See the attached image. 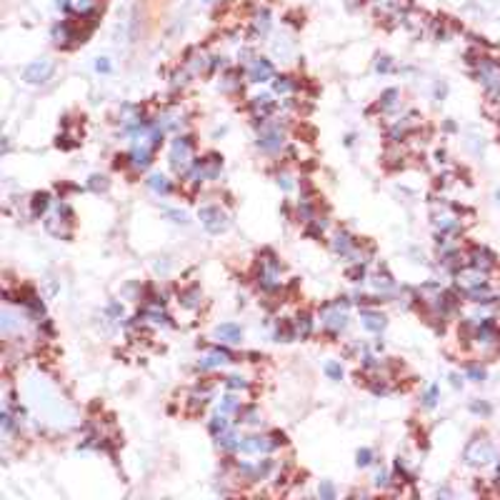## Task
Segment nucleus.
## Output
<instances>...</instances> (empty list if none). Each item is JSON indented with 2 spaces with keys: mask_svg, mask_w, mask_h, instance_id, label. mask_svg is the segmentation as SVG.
<instances>
[{
  "mask_svg": "<svg viewBox=\"0 0 500 500\" xmlns=\"http://www.w3.org/2000/svg\"><path fill=\"white\" fill-rule=\"evenodd\" d=\"M148 185L155 190V193H168L170 190V185H168V180H165L163 175H153L150 180H148Z\"/></svg>",
  "mask_w": 500,
  "mask_h": 500,
  "instance_id": "obj_16",
  "label": "nucleus"
},
{
  "mask_svg": "<svg viewBox=\"0 0 500 500\" xmlns=\"http://www.w3.org/2000/svg\"><path fill=\"white\" fill-rule=\"evenodd\" d=\"M258 145L263 150H280L283 145V133L278 128H265L260 135H258Z\"/></svg>",
  "mask_w": 500,
  "mask_h": 500,
  "instance_id": "obj_9",
  "label": "nucleus"
},
{
  "mask_svg": "<svg viewBox=\"0 0 500 500\" xmlns=\"http://www.w3.org/2000/svg\"><path fill=\"white\" fill-rule=\"evenodd\" d=\"M395 98H398V90H388L383 95V108H393L395 105Z\"/></svg>",
  "mask_w": 500,
  "mask_h": 500,
  "instance_id": "obj_27",
  "label": "nucleus"
},
{
  "mask_svg": "<svg viewBox=\"0 0 500 500\" xmlns=\"http://www.w3.org/2000/svg\"><path fill=\"white\" fill-rule=\"evenodd\" d=\"M273 88H275V93H290L293 90V80L290 78H275Z\"/></svg>",
  "mask_w": 500,
  "mask_h": 500,
  "instance_id": "obj_19",
  "label": "nucleus"
},
{
  "mask_svg": "<svg viewBox=\"0 0 500 500\" xmlns=\"http://www.w3.org/2000/svg\"><path fill=\"white\" fill-rule=\"evenodd\" d=\"M228 385H230V388H245V380L233 375V378H228Z\"/></svg>",
  "mask_w": 500,
  "mask_h": 500,
  "instance_id": "obj_31",
  "label": "nucleus"
},
{
  "mask_svg": "<svg viewBox=\"0 0 500 500\" xmlns=\"http://www.w3.org/2000/svg\"><path fill=\"white\" fill-rule=\"evenodd\" d=\"M323 325L330 328V330H335V333L348 325V315H345V310H340V303H335V305H330V308L323 310Z\"/></svg>",
  "mask_w": 500,
  "mask_h": 500,
  "instance_id": "obj_5",
  "label": "nucleus"
},
{
  "mask_svg": "<svg viewBox=\"0 0 500 500\" xmlns=\"http://www.w3.org/2000/svg\"><path fill=\"white\" fill-rule=\"evenodd\" d=\"M470 408H473V413H483V415H488V413H490V408H488V405H483V403H473Z\"/></svg>",
  "mask_w": 500,
  "mask_h": 500,
  "instance_id": "obj_32",
  "label": "nucleus"
},
{
  "mask_svg": "<svg viewBox=\"0 0 500 500\" xmlns=\"http://www.w3.org/2000/svg\"><path fill=\"white\" fill-rule=\"evenodd\" d=\"M320 495H323V498H333V485H330V483H323V485H320Z\"/></svg>",
  "mask_w": 500,
  "mask_h": 500,
  "instance_id": "obj_33",
  "label": "nucleus"
},
{
  "mask_svg": "<svg viewBox=\"0 0 500 500\" xmlns=\"http://www.w3.org/2000/svg\"><path fill=\"white\" fill-rule=\"evenodd\" d=\"M248 75H250V80H255V83H265V80L273 78V65H270L265 58H255L253 65H250V70H248Z\"/></svg>",
  "mask_w": 500,
  "mask_h": 500,
  "instance_id": "obj_8",
  "label": "nucleus"
},
{
  "mask_svg": "<svg viewBox=\"0 0 500 500\" xmlns=\"http://www.w3.org/2000/svg\"><path fill=\"white\" fill-rule=\"evenodd\" d=\"M150 155H153V145H145V143L135 145L133 148V165L135 168H145L150 163Z\"/></svg>",
  "mask_w": 500,
  "mask_h": 500,
  "instance_id": "obj_12",
  "label": "nucleus"
},
{
  "mask_svg": "<svg viewBox=\"0 0 500 500\" xmlns=\"http://www.w3.org/2000/svg\"><path fill=\"white\" fill-rule=\"evenodd\" d=\"M233 408H235V398H233V395H228V398H225V403H223V408H220V413H230Z\"/></svg>",
  "mask_w": 500,
  "mask_h": 500,
  "instance_id": "obj_30",
  "label": "nucleus"
},
{
  "mask_svg": "<svg viewBox=\"0 0 500 500\" xmlns=\"http://www.w3.org/2000/svg\"><path fill=\"white\" fill-rule=\"evenodd\" d=\"M360 318H363V325H365L368 330H373V333H380V330L385 328V318H383V315H378V313L363 310V313H360Z\"/></svg>",
  "mask_w": 500,
  "mask_h": 500,
  "instance_id": "obj_13",
  "label": "nucleus"
},
{
  "mask_svg": "<svg viewBox=\"0 0 500 500\" xmlns=\"http://www.w3.org/2000/svg\"><path fill=\"white\" fill-rule=\"evenodd\" d=\"M53 60H38L33 65L25 68V80L28 83H45L50 75H53Z\"/></svg>",
  "mask_w": 500,
  "mask_h": 500,
  "instance_id": "obj_6",
  "label": "nucleus"
},
{
  "mask_svg": "<svg viewBox=\"0 0 500 500\" xmlns=\"http://www.w3.org/2000/svg\"><path fill=\"white\" fill-rule=\"evenodd\" d=\"M278 443H283V435H275V440H270V438H245V443H240L238 448L243 453H268Z\"/></svg>",
  "mask_w": 500,
  "mask_h": 500,
  "instance_id": "obj_7",
  "label": "nucleus"
},
{
  "mask_svg": "<svg viewBox=\"0 0 500 500\" xmlns=\"http://www.w3.org/2000/svg\"><path fill=\"white\" fill-rule=\"evenodd\" d=\"M200 220L210 233H223L228 228V218L220 213V208H200Z\"/></svg>",
  "mask_w": 500,
  "mask_h": 500,
  "instance_id": "obj_3",
  "label": "nucleus"
},
{
  "mask_svg": "<svg viewBox=\"0 0 500 500\" xmlns=\"http://www.w3.org/2000/svg\"><path fill=\"white\" fill-rule=\"evenodd\" d=\"M298 333H300V338H305V335H310V328H313V323H310V318L308 315H303V318H298Z\"/></svg>",
  "mask_w": 500,
  "mask_h": 500,
  "instance_id": "obj_21",
  "label": "nucleus"
},
{
  "mask_svg": "<svg viewBox=\"0 0 500 500\" xmlns=\"http://www.w3.org/2000/svg\"><path fill=\"white\" fill-rule=\"evenodd\" d=\"M438 403V385H430L425 393V408H433Z\"/></svg>",
  "mask_w": 500,
  "mask_h": 500,
  "instance_id": "obj_26",
  "label": "nucleus"
},
{
  "mask_svg": "<svg viewBox=\"0 0 500 500\" xmlns=\"http://www.w3.org/2000/svg\"><path fill=\"white\" fill-rule=\"evenodd\" d=\"M270 15H268V10H263L260 15H258V20H255V28H258V33H265L268 30V25H270V20H268Z\"/></svg>",
  "mask_w": 500,
  "mask_h": 500,
  "instance_id": "obj_25",
  "label": "nucleus"
},
{
  "mask_svg": "<svg viewBox=\"0 0 500 500\" xmlns=\"http://www.w3.org/2000/svg\"><path fill=\"white\" fill-rule=\"evenodd\" d=\"M333 245H335V250H338L340 255H350L355 243L350 240V235H348V233H338V238H335V243H333Z\"/></svg>",
  "mask_w": 500,
  "mask_h": 500,
  "instance_id": "obj_15",
  "label": "nucleus"
},
{
  "mask_svg": "<svg viewBox=\"0 0 500 500\" xmlns=\"http://www.w3.org/2000/svg\"><path fill=\"white\" fill-rule=\"evenodd\" d=\"M95 68H98V70H100V73H108V70H110V65H108V60H105V58H100V60H98V65H95Z\"/></svg>",
  "mask_w": 500,
  "mask_h": 500,
  "instance_id": "obj_34",
  "label": "nucleus"
},
{
  "mask_svg": "<svg viewBox=\"0 0 500 500\" xmlns=\"http://www.w3.org/2000/svg\"><path fill=\"white\" fill-rule=\"evenodd\" d=\"M48 200H50V198H48L45 193H38V195L33 198V213H35V215H40V213L48 208Z\"/></svg>",
  "mask_w": 500,
  "mask_h": 500,
  "instance_id": "obj_17",
  "label": "nucleus"
},
{
  "mask_svg": "<svg viewBox=\"0 0 500 500\" xmlns=\"http://www.w3.org/2000/svg\"><path fill=\"white\" fill-rule=\"evenodd\" d=\"M370 463H373V450H370V448H360V450H358V465L365 468V465H370Z\"/></svg>",
  "mask_w": 500,
  "mask_h": 500,
  "instance_id": "obj_23",
  "label": "nucleus"
},
{
  "mask_svg": "<svg viewBox=\"0 0 500 500\" xmlns=\"http://www.w3.org/2000/svg\"><path fill=\"white\" fill-rule=\"evenodd\" d=\"M218 335H220V338H225V340H230V343H235V340H240L243 330H240L238 325H233V323H225V325H220V328H218Z\"/></svg>",
  "mask_w": 500,
  "mask_h": 500,
  "instance_id": "obj_14",
  "label": "nucleus"
},
{
  "mask_svg": "<svg viewBox=\"0 0 500 500\" xmlns=\"http://www.w3.org/2000/svg\"><path fill=\"white\" fill-rule=\"evenodd\" d=\"M325 373H328L333 380H340V378H343V368H340L338 363H328V365H325Z\"/></svg>",
  "mask_w": 500,
  "mask_h": 500,
  "instance_id": "obj_24",
  "label": "nucleus"
},
{
  "mask_svg": "<svg viewBox=\"0 0 500 500\" xmlns=\"http://www.w3.org/2000/svg\"><path fill=\"white\" fill-rule=\"evenodd\" d=\"M53 38L58 40V43H68V38H70V28L63 23V25H55L53 28Z\"/></svg>",
  "mask_w": 500,
  "mask_h": 500,
  "instance_id": "obj_18",
  "label": "nucleus"
},
{
  "mask_svg": "<svg viewBox=\"0 0 500 500\" xmlns=\"http://www.w3.org/2000/svg\"><path fill=\"white\" fill-rule=\"evenodd\" d=\"M468 375H470L473 380H483V378H485V370L478 368V365H470V368H468Z\"/></svg>",
  "mask_w": 500,
  "mask_h": 500,
  "instance_id": "obj_28",
  "label": "nucleus"
},
{
  "mask_svg": "<svg viewBox=\"0 0 500 500\" xmlns=\"http://www.w3.org/2000/svg\"><path fill=\"white\" fill-rule=\"evenodd\" d=\"M465 460L470 465H485L488 460H493V445L488 440H473L465 448Z\"/></svg>",
  "mask_w": 500,
  "mask_h": 500,
  "instance_id": "obj_2",
  "label": "nucleus"
},
{
  "mask_svg": "<svg viewBox=\"0 0 500 500\" xmlns=\"http://www.w3.org/2000/svg\"><path fill=\"white\" fill-rule=\"evenodd\" d=\"M183 298H185V305H188V308H195V305H198V303H200V300H198V293H195V290H190V293H185V295H183Z\"/></svg>",
  "mask_w": 500,
  "mask_h": 500,
  "instance_id": "obj_29",
  "label": "nucleus"
},
{
  "mask_svg": "<svg viewBox=\"0 0 500 500\" xmlns=\"http://www.w3.org/2000/svg\"><path fill=\"white\" fill-rule=\"evenodd\" d=\"M95 5H98V0H58V8H68V10H73L78 15H85V13L95 10Z\"/></svg>",
  "mask_w": 500,
  "mask_h": 500,
  "instance_id": "obj_10",
  "label": "nucleus"
},
{
  "mask_svg": "<svg viewBox=\"0 0 500 500\" xmlns=\"http://www.w3.org/2000/svg\"><path fill=\"white\" fill-rule=\"evenodd\" d=\"M255 110H258V113H263V115H265V113H270V110H273V100H270L268 95H263V98H255Z\"/></svg>",
  "mask_w": 500,
  "mask_h": 500,
  "instance_id": "obj_20",
  "label": "nucleus"
},
{
  "mask_svg": "<svg viewBox=\"0 0 500 500\" xmlns=\"http://www.w3.org/2000/svg\"><path fill=\"white\" fill-rule=\"evenodd\" d=\"M190 150H193V143H190V138H178L175 143H173V153H170V160H173V168L175 170H188V165H190Z\"/></svg>",
  "mask_w": 500,
  "mask_h": 500,
  "instance_id": "obj_1",
  "label": "nucleus"
},
{
  "mask_svg": "<svg viewBox=\"0 0 500 500\" xmlns=\"http://www.w3.org/2000/svg\"><path fill=\"white\" fill-rule=\"evenodd\" d=\"M480 83L490 95H500V70L493 63H480Z\"/></svg>",
  "mask_w": 500,
  "mask_h": 500,
  "instance_id": "obj_4",
  "label": "nucleus"
},
{
  "mask_svg": "<svg viewBox=\"0 0 500 500\" xmlns=\"http://www.w3.org/2000/svg\"><path fill=\"white\" fill-rule=\"evenodd\" d=\"M225 430H228V423H225V418L218 415V418L210 423V433H213V435H223Z\"/></svg>",
  "mask_w": 500,
  "mask_h": 500,
  "instance_id": "obj_22",
  "label": "nucleus"
},
{
  "mask_svg": "<svg viewBox=\"0 0 500 500\" xmlns=\"http://www.w3.org/2000/svg\"><path fill=\"white\" fill-rule=\"evenodd\" d=\"M470 265H473L475 270H488V268L495 265V258H493L485 248H480V250H473V255H470Z\"/></svg>",
  "mask_w": 500,
  "mask_h": 500,
  "instance_id": "obj_11",
  "label": "nucleus"
}]
</instances>
